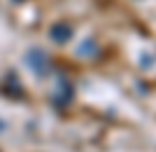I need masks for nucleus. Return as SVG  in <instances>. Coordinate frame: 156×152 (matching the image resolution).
Here are the masks:
<instances>
[{"label":"nucleus","mask_w":156,"mask_h":152,"mask_svg":"<svg viewBox=\"0 0 156 152\" xmlns=\"http://www.w3.org/2000/svg\"><path fill=\"white\" fill-rule=\"evenodd\" d=\"M49 38H51L54 42L63 45V42H68V40L72 38V26L68 21H56V24L49 28Z\"/></svg>","instance_id":"obj_1"},{"label":"nucleus","mask_w":156,"mask_h":152,"mask_svg":"<svg viewBox=\"0 0 156 152\" xmlns=\"http://www.w3.org/2000/svg\"><path fill=\"white\" fill-rule=\"evenodd\" d=\"M47 63H49V59H47V54L42 52V49H35V52L28 54V66H30L33 70H37V73H44Z\"/></svg>","instance_id":"obj_2"}]
</instances>
